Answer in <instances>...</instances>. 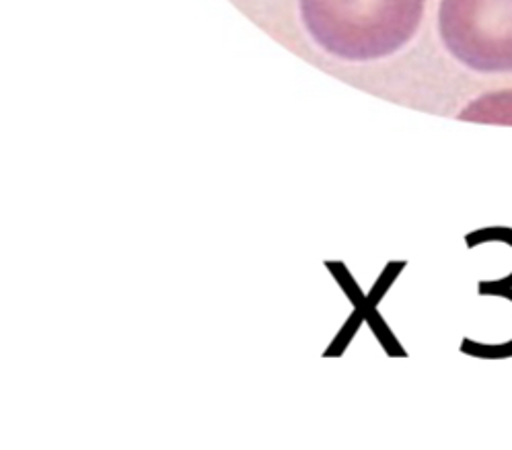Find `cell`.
<instances>
[{
    "label": "cell",
    "mask_w": 512,
    "mask_h": 450,
    "mask_svg": "<svg viewBox=\"0 0 512 450\" xmlns=\"http://www.w3.org/2000/svg\"><path fill=\"white\" fill-rule=\"evenodd\" d=\"M309 35L336 58L379 60L416 35L426 0H299Z\"/></svg>",
    "instance_id": "obj_1"
},
{
    "label": "cell",
    "mask_w": 512,
    "mask_h": 450,
    "mask_svg": "<svg viewBox=\"0 0 512 450\" xmlns=\"http://www.w3.org/2000/svg\"><path fill=\"white\" fill-rule=\"evenodd\" d=\"M445 48L478 72H512V0H441Z\"/></svg>",
    "instance_id": "obj_2"
},
{
    "label": "cell",
    "mask_w": 512,
    "mask_h": 450,
    "mask_svg": "<svg viewBox=\"0 0 512 450\" xmlns=\"http://www.w3.org/2000/svg\"><path fill=\"white\" fill-rule=\"evenodd\" d=\"M465 243L469 249H475L478 245L484 243H506L512 247V229L506 227H496V229H480V231H473L465 237ZM512 288V274L504 276L500 280H484L478 286V294L480 296H498L504 290Z\"/></svg>",
    "instance_id": "obj_3"
},
{
    "label": "cell",
    "mask_w": 512,
    "mask_h": 450,
    "mask_svg": "<svg viewBox=\"0 0 512 450\" xmlns=\"http://www.w3.org/2000/svg\"><path fill=\"white\" fill-rule=\"evenodd\" d=\"M459 118L492 124H512V93H496L484 97L482 101H475Z\"/></svg>",
    "instance_id": "obj_4"
},
{
    "label": "cell",
    "mask_w": 512,
    "mask_h": 450,
    "mask_svg": "<svg viewBox=\"0 0 512 450\" xmlns=\"http://www.w3.org/2000/svg\"><path fill=\"white\" fill-rule=\"evenodd\" d=\"M498 298H506L512 303V288L500 292ZM461 352L467 356H473V358H482V360H504V358L512 356V340L504 342V344L490 346V344H478V342H473L471 337H465V340L461 342Z\"/></svg>",
    "instance_id": "obj_5"
}]
</instances>
